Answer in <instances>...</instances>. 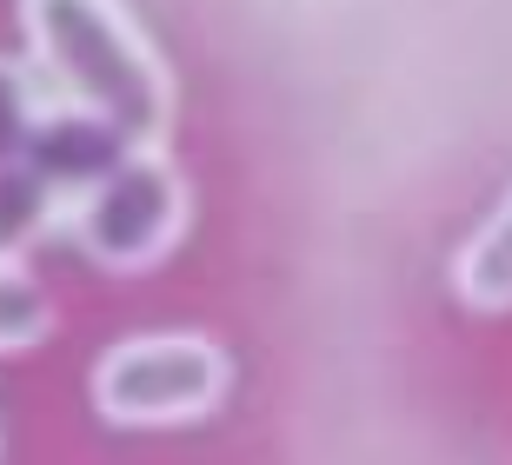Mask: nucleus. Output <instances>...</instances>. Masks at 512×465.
Segmentation results:
<instances>
[{
	"instance_id": "1",
	"label": "nucleus",
	"mask_w": 512,
	"mask_h": 465,
	"mask_svg": "<svg viewBox=\"0 0 512 465\" xmlns=\"http://www.w3.org/2000/svg\"><path fill=\"white\" fill-rule=\"evenodd\" d=\"M20 27H27L40 80H47V100L94 113L127 147L167 140V67L120 0H20Z\"/></svg>"
},
{
	"instance_id": "2",
	"label": "nucleus",
	"mask_w": 512,
	"mask_h": 465,
	"mask_svg": "<svg viewBox=\"0 0 512 465\" xmlns=\"http://www.w3.org/2000/svg\"><path fill=\"white\" fill-rule=\"evenodd\" d=\"M67 220L87 260H100L107 273H140L160 266L187 233V180L160 147H127L100 180H87L67 200Z\"/></svg>"
},
{
	"instance_id": "3",
	"label": "nucleus",
	"mask_w": 512,
	"mask_h": 465,
	"mask_svg": "<svg viewBox=\"0 0 512 465\" xmlns=\"http://www.w3.org/2000/svg\"><path fill=\"white\" fill-rule=\"evenodd\" d=\"M233 386V359L207 333H140L94 366V406L114 426H187Z\"/></svg>"
},
{
	"instance_id": "4",
	"label": "nucleus",
	"mask_w": 512,
	"mask_h": 465,
	"mask_svg": "<svg viewBox=\"0 0 512 465\" xmlns=\"http://www.w3.org/2000/svg\"><path fill=\"white\" fill-rule=\"evenodd\" d=\"M120 153H127V140H120L114 127H100L94 113H74V107H60V100H47L34 133H27V160H34L67 200H74L87 180H100Z\"/></svg>"
},
{
	"instance_id": "5",
	"label": "nucleus",
	"mask_w": 512,
	"mask_h": 465,
	"mask_svg": "<svg viewBox=\"0 0 512 465\" xmlns=\"http://www.w3.org/2000/svg\"><path fill=\"white\" fill-rule=\"evenodd\" d=\"M60 220H67V193H60L27 153L0 160V260H20V253Z\"/></svg>"
},
{
	"instance_id": "6",
	"label": "nucleus",
	"mask_w": 512,
	"mask_h": 465,
	"mask_svg": "<svg viewBox=\"0 0 512 465\" xmlns=\"http://www.w3.org/2000/svg\"><path fill=\"white\" fill-rule=\"evenodd\" d=\"M453 286H459V299H466L473 313H506L512 306V186H506V200H499L493 220L459 246Z\"/></svg>"
},
{
	"instance_id": "7",
	"label": "nucleus",
	"mask_w": 512,
	"mask_h": 465,
	"mask_svg": "<svg viewBox=\"0 0 512 465\" xmlns=\"http://www.w3.org/2000/svg\"><path fill=\"white\" fill-rule=\"evenodd\" d=\"M54 333V299L20 260H0V353H27Z\"/></svg>"
},
{
	"instance_id": "8",
	"label": "nucleus",
	"mask_w": 512,
	"mask_h": 465,
	"mask_svg": "<svg viewBox=\"0 0 512 465\" xmlns=\"http://www.w3.org/2000/svg\"><path fill=\"white\" fill-rule=\"evenodd\" d=\"M47 93L34 87V74H20L14 60H0V160L27 153V133H34Z\"/></svg>"
}]
</instances>
